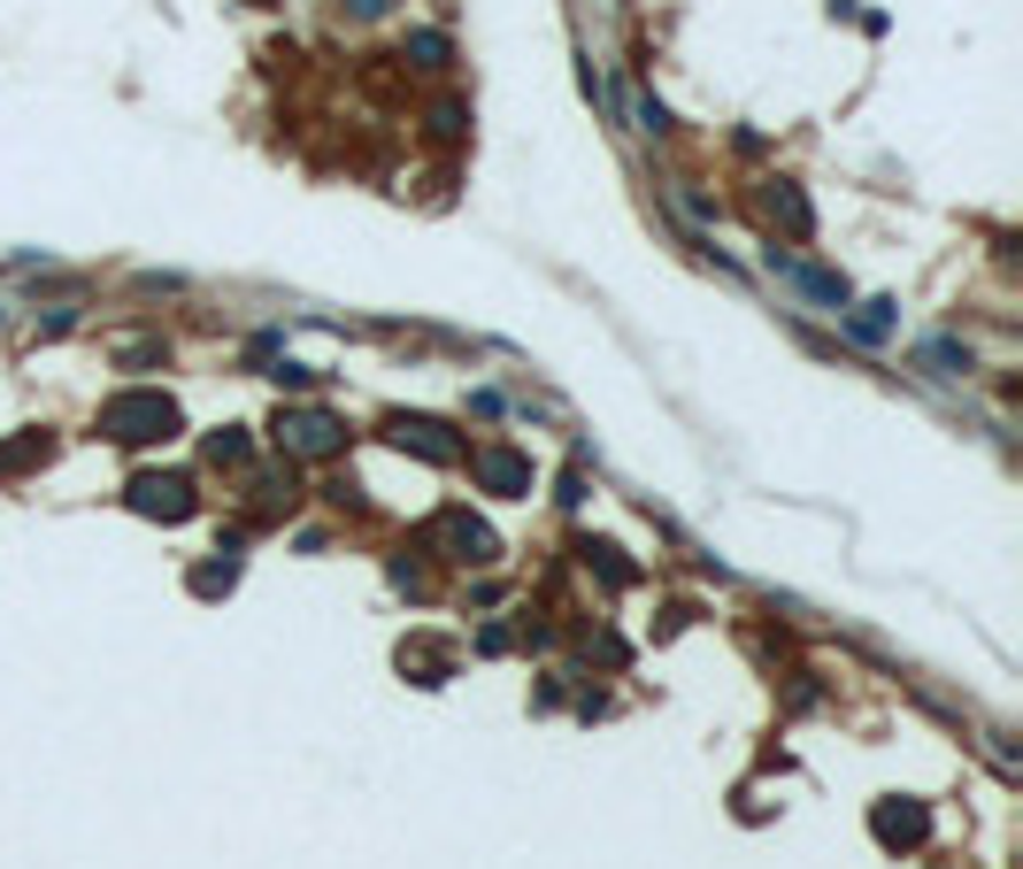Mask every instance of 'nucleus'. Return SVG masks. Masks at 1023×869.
Returning <instances> with one entry per match:
<instances>
[{
    "label": "nucleus",
    "instance_id": "7",
    "mask_svg": "<svg viewBox=\"0 0 1023 869\" xmlns=\"http://www.w3.org/2000/svg\"><path fill=\"white\" fill-rule=\"evenodd\" d=\"M486 478H493V485H523V462H515V454H493Z\"/></svg>",
    "mask_w": 1023,
    "mask_h": 869
},
{
    "label": "nucleus",
    "instance_id": "4",
    "mask_svg": "<svg viewBox=\"0 0 1023 869\" xmlns=\"http://www.w3.org/2000/svg\"><path fill=\"white\" fill-rule=\"evenodd\" d=\"M400 447H424L431 462H455V439H439V423H400Z\"/></svg>",
    "mask_w": 1023,
    "mask_h": 869
},
{
    "label": "nucleus",
    "instance_id": "5",
    "mask_svg": "<svg viewBox=\"0 0 1023 869\" xmlns=\"http://www.w3.org/2000/svg\"><path fill=\"white\" fill-rule=\"evenodd\" d=\"M892 332V301H862V316H854V339H885Z\"/></svg>",
    "mask_w": 1023,
    "mask_h": 869
},
{
    "label": "nucleus",
    "instance_id": "3",
    "mask_svg": "<svg viewBox=\"0 0 1023 869\" xmlns=\"http://www.w3.org/2000/svg\"><path fill=\"white\" fill-rule=\"evenodd\" d=\"M132 501H139V509H163V516H185V509H192V501H185V478H139Z\"/></svg>",
    "mask_w": 1023,
    "mask_h": 869
},
{
    "label": "nucleus",
    "instance_id": "6",
    "mask_svg": "<svg viewBox=\"0 0 1023 869\" xmlns=\"http://www.w3.org/2000/svg\"><path fill=\"white\" fill-rule=\"evenodd\" d=\"M770 208H777V216H785L793 231H808V200H801L793 185H777V192H770Z\"/></svg>",
    "mask_w": 1023,
    "mask_h": 869
},
{
    "label": "nucleus",
    "instance_id": "1",
    "mask_svg": "<svg viewBox=\"0 0 1023 869\" xmlns=\"http://www.w3.org/2000/svg\"><path fill=\"white\" fill-rule=\"evenodd\" d=\"M108 431H116V439H163V431H177V408L163 400V392H124V400L108 408Z\"/></svg>",
    "mask_w": 1023,
    "mask_h": 869
},
{
    "label": "nucleus",
    "instance_id": "2",
    "mask_svg": "<svg viewBox=\"0 0 1023 869\" xmlns=\"http://www.w3.org/2000/svg\"><path fill=\"white\" fill-rule=\"evenodd\" d=\"M278 447H285V454H332V447H340V423L316 416V408H309V416H285V423H278Z\"/></svg>",
    "mask_w": 1023,
    "mask_h": 869
}]
</instances>
